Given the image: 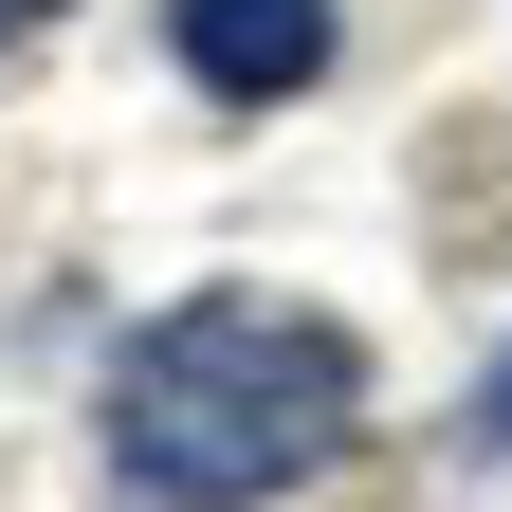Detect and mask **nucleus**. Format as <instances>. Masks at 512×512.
<instances>
[{
    "label": "nucleus",
    "mask_w": 512,
    "mask_h": 512,
    "mask_svg": "<svg viewBox=\"0 0 512 512\" xmlns=\"http://www.w3.org/2000/svg\"><path fill=\"white\" fill-rule=\"evenodd\" d=\"M366 439V348L293 293H183L110 366V494L147 512H256Z\"/></svg>",
    "instance_id": "nucleus-1"
},
{
    "label": "nucleus",
    "mask_w": 512,
    "mask_h": 512,
    "mask_svg": "<svg viewBox=\"0 0 512 512\" xmlns=\"http://www.w3.org/2000/svg\"><path fill=\"white\" fill-rule=\"evenodd\" d=\"M165 37H183V74L220 110H293L330 74V0H165Z\"/></svg>",
    "instance_id": "nucleus-2"
},
{
    "label": "nucleus",
    "mask_w": 512,
    "mask_h": 512,
    "mask_svg": "<svg viewBox=\"0 0 512 512\" xmlns=\"http://www.w3.org/2000/svg\"><path fill=\"white\" fill-rule=\"evenodd\" d=\"M476 458H512V366H494V384H476Z\"/></svg>",
    "instance_id": "nucleus-3"
},
{
    "label": "nucleus",
    "mask_w": 512,
    "mask_h": 512,
    "mask_svg": "<svg viewBox=\"0 0 512 512\" xmlns=\"http://www.w3.org/2000/svg\"><path fill=\"white\" fill-rule=\"evenodd\" d=\"M0 37H37V0H0Z\"/></svg>",
    "instance_id": "nucleus-4"
}]
</instances>
